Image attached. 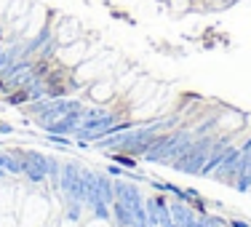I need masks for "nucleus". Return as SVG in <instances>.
Returning <instances> with one entry per match:
<instances>
[{
    "label": "nucleus",
    "mask_w": 251,
    "mask_h": 227,
    "mask_svg": "<svg viewBox=\"0 0 251 227\" xmlns=\"http://www.w3.org/2000/svg\"><path fill=\"white\" fill-rule=\"evenodd\" d=\"M208 147H211V136H203V139L193 142L190 145V150L182 155V158L174 160V166L179 171H184V174H201L203 163H206V152Z\"/></svg>",
    "instance_id": "nucleus-1"
},
{
    "label": "nucleus",
    "mask_w": 251,
    "mask_h": 227,
    "mask_svg": "<svg viewBox=\"0 0 251 227\" xmlns=\"http://www.w3.org/2000/svg\"><path fill=\"white\" fill-rule=\"evenodd\" d=\"M83 104H77V101H70V99H53V101H40V104H35V112L40 115V121L43 123H51L56 121V118H64L67 112L73 110H80Z\"/></svg>",
    "instance_id": "nucleus-2"
},
{
    "label": "nucleus",
    "mask_w": 251,
    "mask_h": 227,
    "mask_svg": "<svg viewBox=\"0 0 251 227\" xmlns=\"http://www.w3.org/2000/svg\"><path fill=\"white\" fill-rule=\"evenodd\" d=\"M80 118H83V107H80V110H73V112H67L64 118H56V121L46 123V128H49L51 134H59V136H64V134H73V131L77 128V123H80Z\"/></svg>",
    "instance_id": "nucleus-3"
},
{
    "label": "nucleus",
    "mask_w": 251,
    "mask_h": 227,
    "mask_svg": "<svg viewBox=\"0 0 251 227\" xmlns=\"http://www.w3.org/2000/svg\"><path fill=\"white\" fill-rule=\"evenodd\" d=\"M176 136H179V134H166V136H158V134H155L152 145L145 150V160H147V163H152V160H163V155L171 150V145L176 142Z\"/></svg>",
    "instance_id": "nucleus-4"
},
{
    "label": "nucleus",
    "mask_w": 251,
    "mask_h": 227,
    "mask_svg": "<svg viewBox=\"0 0 251 227\" xmlns=\"http://www.w3.org/2000/svg\"><path fill=\"white\" fill-rule=\"evenodd\" d=\"M225 152H227V147L225 145H217L214 147V155L211 158H206V163H203V169H201V174L203 177H208V174H214L217 171V166L222 163V158H225Z\"/></svg>",
    "instance_id": "nucleus-5"
},
{
    "label": "nucleus",
    "mask_w": 251,
    "mask_h": 227,
    "mask_svg": "<svg viewBox=\"0 0 251 227\" xmlns=\"http://www.w3.org/2000/svg\"><path fill=\"white\" fill-rule=\"evenodd\" d=\"M77 174H80V171H77V166L67 163V166H64V171H62V177H59V187H62L64 193H67V190H70V187H73V184H75Z\"/></svg>",
    "instance_id": "nucleus-6"
},
{
    "label": "nucleus",
    "mask_w": 251,
    "mask_h": 227,
    "mask_svg": "<svg viewBox=\"0 0 251 227\" xmlns=\"http://www.w3.org/2000/svg\"><path fill=\"white\" fill-rule=\"evenodd\" d=\"M169 5H171L174 11H184V8L190 5V0H169Z\"/></svg>",
    "instance_id": "nucleus-7"
},
{
    "label": "nucleus",
    "mask_w": 251,
    "mask_h": 227,
    "mask_svg": "<svg viewBox=\"0 0 251 227\" xmlns=\"http://www.w3.org/2000/svg\"><path fill=\"white\" fill-rule=\"evenodd\" d=\"M232 227H249L246 222H241V219H232Z\"/></svg>",
    "instance_id": "nucleus-8"
},
{
    "label": "nucleus",
    "mask_w": 251,
    "mask_h": 227,
    "mask_svg": "<svg viewBox=\"0 0 251 227\" xmlns=\"http://www.w3.org/2000/svg\"><path fill=\"white\" fill-rule=\"evenodd\" d=\"M3 174H5V169H3V166H0V177H3Z\"/></svg>",
    "instance_id": "nucleus-9"
},
{
    "label": "nucleus",
    "mask_w": 251,
    "mask_h": 227,
    "mask_svg": "<svg viewBox=\"0 0 251 227\" xmlns=\"http://www.w3.org/2000/svg\"><path fill=\"white\" fill-rule=\"evenodd\" d=\"M0 40H3V32H0Z\"/></svg>",
    "instance_id": "nucleus-10"
},
{
    "label": "nucleus",
    "mask_w": 251,
    "mask_h": 227,
    "mask_svg": "<svg viewBox=\"0 0 251 227\" xmlns=\"http://www.w3.org/2000/svg\"><path fill=\"white\" fill-rule=\"evenodd\" d=\"M0 56H3V51H0Z\"/></svg>",
    "instance_id": "nucleus-11"
}]
</instances>
